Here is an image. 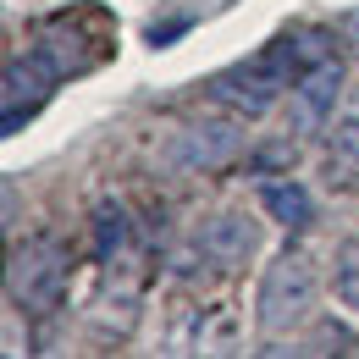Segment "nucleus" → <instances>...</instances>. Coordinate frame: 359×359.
Returning <instances> with one entry per match:
<instances>
[{"label": "nucleus", "mask_w": 359, "mask_h": 359, "mask_svg": "<svg viewBox=\"0 0 359 359\" xmlns=\"http://www.w3.org/2000/svg\"><path fill=\"white\" fill-rule=\"evenodd\" d=\"M61 287H67V243L61 238H28L11 249L6 260V293L11 304L28 315H45L61 304Z\"/></svg>", "instance_id": "f257e3e1"}, {"label": "nucleus", "mask_w": 359, "mask_h": 359, "mask_svg": "<svg viewBox=\"0 0 359 359\" xmlns=\"http://www.w3.org/2000/svg\"><path fill=\"white\" fill-rule=\"evenodd\" d=\"M310 310H315V266H310V255L287 249V255H276L266 266V276H260L255 315H260L266 332H293L299 320H310Z\"/></svg>", "instance_id": "f03ea898"}, {"label": "nucleus", "mask_w": 359, "mask_h": 359, "mask_svg": "<svg viewBox=\"0 0 359 359\" xmlns=\"http://www.w3.org/2000/svg\"><path fill=\"white\" fill-rule=\"evenodd\" d=\"M238 149H243V128L222 122V116H205V122H188V128L172 133L166 166L172 172H222Z\"/></svg>", "instance_id": "7ed1b4c3"}, {"label": "nucleus", "mask_w": 359, "mask_h": 359, "mask_svg": "<svg viewBox=\"0 0 359 359\" xmlns=\"http://www.w3.org/2000/svg\"><path fill=\"white\" fill-rule=\"evenodd\" d=\"M55 72H61V67H50L45 55H34V61H11V67H6V83H0V122H6V133H17V128L50 100Z\"/></svg>", "instance_id": "20e7f679"}, {"label": "nucleus", "mask_w": 359, "mask_h": 359, "mask_svg": "<svg viewBox=\"0 0 359 359\" xmlns=\"http://www.w3.org/2000/svg\"><path fill=\"white\" fill-rule=\"evenodd\" d=\"M337 89H343V67H337L332 55L315 61V67H304V72L293 78V94H287V122H293V133H315V128L332 116Z\"/></svg>", "instance_id": "39448f33"}, {"label": "nucleus", "mask_w": 359, "mask_h": 359, "mask_svg": "<svg viewBox=\"0 0 359 359\" xmlns=\"http://www.w3.org/2000/svg\"><path fill=\"white\" fill-rule=\"evenodd\" d=\"M199 249L210 260H222V266H243L260 249V226H255V216H243V210H216L210 222L199 226Z\"/></svg>", "instance_id": "423d86ee"}, {"label": "nucleus", "mask_w": 359, "mask_h": 359, "mask_svg": "<svg viewBox=\"0 0 359 359\" xmlns=\"http://www.w3.org/2000/svg\"><path fill=\"white\" fill-rule=\"evenodd\" d=\"M326 166H332V182H359V111L337 116L326 138Z\"/></svg>", "instance_id": "0eeeda50"}, {"label": "nucleus", "mask_w": 359, "mask_h": 359, "mask_svg": "<svg viewBox=\"0 0 359 359\" xmlns=\"http://www.w3.org/2000/svg\"><path fill=\"white\" fill-rule=\"evenodd\" d=\"M260 210H266L271 222H282V226H304L315 216L310 194H304L299 182H266V188H260Z\"/></svg>", "instance_id": "6e6552de"}, {"label": "nucleus", "mask_w": 359, "mask_h": 359, "mask_svg": "<svg viewBox=\"0 0 359 359\" xmlns=\"http://www.w3.org/2000/svg\"><path fill=\"white\" fill-rule=\"evenodd\" d=\"M332 287H337V304H348L359 315V238L337 243V255H332Z\"/></svg>", "instance_id": "1a4fd4ad"}, {"label": "nucleus", "mask_w": 359, "mask_h": 359, "mask_svg": "<svg viewBox=\"0 0 359 359\" xmlns=\"http://www.w3.org/2000/svg\"><path fill=\"white\" fill-rule=\"evenodd\" d=\"M122 249H128V216H122V205H100L94 210V255L100 260H122Z\"/></svg>", "instance_id": "9d476101"}, {"label": "nucleus", "mask_w": 359, "mask_h": 359, "mask_svg": "<svg viewBox=\"0 0 359 359\" xmlns=\"http://www.w3.org/2000/svg\"><path fill=\"white\" fill-rule=\"evenodd\" d=\"M343 39H348V50H354V55H359V11H354V17H348V22H343Z\"/></svg>", "instance_id": "9b49d317"}]
</instances>
